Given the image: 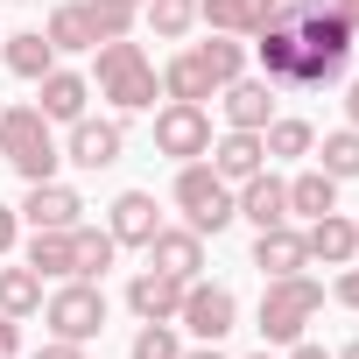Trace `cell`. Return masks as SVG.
Here are the masks:
<instances>
[{"instance_id": "28", "label": "cell", "mask_w": 359, "mask_h": 359, "mask_svg": "<svg viewBox=\"0 0 359 359\" xmlns=\"http://www.w3.org/2000/svg\"><path fill=\"white\" fill-rule=\"evenodd\" d=\"M317 169L331 176V184H352V176H359V127H338V134H324V148H317Z\"/></svg>"}, {"instance_id": "27", "label": "cell", "mask_w": 359, "mask_h": 359, "mask_svg": "<svg viewBox=\"0 0 359 359\" xmlns=\"http://www.w3.org/2000/svg\"><path fill=\"white\" fill-rule=\"evenodd\" d=\"M43 282H71V233H29V254H22Z\"/></svg>"}, {"instance_id": "17", "label": "cell", "mask_w": 359, "mask_h": 359, "mask_svg": "<svg viewBox=\"0 0 359 359\" xmlns=\"http://www.w3.org/2000/svg\"><path fill=\"white\" fill-rule=\"evenodd\" d=\"M226 184H247L254 169H268V148H261V134H247V127H226L219 141H212V155H205Z\"/></svg>"}, {"instance_id": "34", "label": "cell", "mask_w": 359, "mask_h": 359, "mask_svg": "<svg viewBox=\"0 0 359 359\" xmlns=\"http://www.w3.org/2000/svg\"><path fill=\"white\" fill-rule=\"evenodd\" d=\"M345 310H359V261H345V275H338V289H331Z\"/></svg>"}, {"instance_id": "18", "label": "cell", "mask_w": 359, "mask_h": 359, "mask_svg": "<svg viewBox=\"0 0 359 359\" xmlns=\"http://www.w3.org/2000/svg\"><path fill=\"white\" fill-rule=\"evenodd\" d=\"M268 120H275V85L240 71V78L226 85V127H247V134H261Z\"/></svg>"}, {"instance_id": "41", "label": "cell", "mask_w": 359, "mask_h": 359, "mask_svg": "<svg viewBox=\"0 0 359 359\" xmlns=\"http://www.w3.org/2000/svg\"><path fill=\"white\" fill-rule=\"evenodd\" d=\"M184 359H226V352H219V345H198V352H184Z\"/></svg>"}, {"instance_id": "33", "label": "cell", "mask_w": 359, "mask_h": 359, "mask_svg": "<svg viewBox=\"0 0 359 359\" xmlns=\"http://www.w3.org/2000/svg\"><path fill=\"white\" fill-rule=\"evenodd\" d=\"M127 359H184V338H176V324H141Z\"/></svg>"}, {"instance_id": "10", "label": "cell", "mask_w": 359, "mask_h": 359, "mask_svg": "<svg viewBox=\"0 0 359 359\" xmlns=\"http://www.w3.org/2000/svg\"><path fill=\"white\" fill-rule=\"evenodd\" d=\"M22 219H29V233H71V226H85V198L50 176V184H29Z\"/></svg>"}, {"instance_id": "11", "label": "cell", "mask_w": 359, "mask_h": 359, "mask_svg": "<svg viewBox=\"0 0 359 359\" xmlns=\"http://www.w3.org/2000/svg\"><path fill=\"white\" fill-rule=\"evenodd\" d=\"M233 212H240L254 233L289 226V184H282V176H268V169H254L247 184H233Z\"/></svg>"}, {"instance_id": "46", "label": "cell", "mask_w": 359, "mask_h": 359, "mask_svg": "<svg viewBox=\"0 0 359 359\" xmlns=\"http://www.w3.org/2000/svg\"><path fill=\"white\" fill-rule=\"evenodd\" d=\"M352 226H359V219H352Z\"/></svg>"}, {"instance_id": "20", "label": "cell", "mask_w": 359, "mask_h": 359, "mask_svg": "<svg viewBox=\"0 0 359 359\" xmlns=\"http://www.w3.org/2000/svg\"><path fill=\"white\" fill-rule=\"evenodd\" d=\"M219 92V78H212V64H205V50L191 43L184 57H169L162 64V99H191V106H205Z\"/></svg>"}, {"instance_id": "45", "label": "cell", "mask_w": 359, "mask_h": 359, "mask_svg": "<svg viewBox=\"0 0 359 359\" xmlns=\"http://www.w3.org/2000/svg\"><path fill=\"white\" fill-rule=\"evenodd\" d=\"M134 8H141V0H134Z\"/></svg>"}, {"instance_id": "36", "label": "cell", "mask_w": 359, "mask_h": 359, "mask_svg": "<svg viewBox=\"0 0 359 359\" xmlns=\"http://www.w3.org/2000/svg\"><path fill=\"white\" fill-rule=\"evenodd\" d=\"M36 359H85V345L78 338H50V345H36Z\"/></svg>"}, {"instance_id": "26", "label": "cell", "mask_w": 359, "mask_h": 359, "mask_svg": "<svg viewBox=\"0 0 359 359\" xmlns=\"http://www.w3.org/2000/svg\"><path fill=\"white\" fill-rule=\"evenodd\" d=\"M43 310V275L22 261V268H0V317H36Z\"/></svg>"}, {"instance_id": "19", "label": "cell", "mask_w": 359, "mask_h": 359, "mask_svg": "<svg viewBox=\"0 0 359 359\" xmlns=\"http://www.w3.org/2000/svg\"><path fill=\"white\" fill-rule=\"evenodd\" d=\"M120 247H148L162 233V212H155V191H120L113 198V226H106Z\"/></svg>"}, {"instance_id": "38", "label": "cell", "mask_w": 359, "mask_h": 359, "mask_svg": "<svg viewBox=\"0 0 359 359\" xmlns=\"http://www.w3.org/2000/svg\"><path fill=\"white\" fill-rule=\"evenodd\" d=\"M331 15H338V22H345V29L359 36V0H331Z\"/></svg>"}, {"instance_id": "1", "label": "cell", "mask_w": 359, "mask_h": 359, "mask_svg": "<svg viewBox=\"0 0 359 359\" xmlns=\"http://www.w3.org/2000/svg\"><path fill=\"white\" fill-rule=\"evenodd\" d=\"M345 64H352V29L310 0L296 15V78H289V92H324V85L345 78Z\"/></svg>"}, {"instance_id": "2", "label": "cell", "mask_w": 359, "mask_h": 359, "mask_svg": "<svg viewBox=\"0 0 359 359\" xmlns=\"http://www.w3.org/2000/svg\"><path fill=\"white\" fill-rule=\"evenodd\" d=\"M155 92H162V78H155V64L134 36L99 43V99H113V113H148Z\"/></svg>"}, {"instance_id": "40", "label": "cell", "mask_w": 359, "mask_h": 359, "mask_svg": "<svg viewBox=\"0 0 359 359\" xmlns=\"http://www.w3.org/2000/svg\"><path fill=\"white\" fill-rule=\"evenodd\" d=\"M345 120H352V127H359V78H352V85H345Z\"/></svg>"}, {"instance_id": "43", "label": "cell", "mask_w": 359, "mask_h": 359, "mask_svg": "<svg viewBox=\"0 0 359 359\" xmlns=\"http://www.w3.org/2000/svg\"><path fill=\"white\" fill-rule=\"evenodd\" d=\"M331 359H359V338H352V345H345V352H331Z\"/></svg>"}, {"instance_id": "32", "label": "cell", "mask_w": 359, "mask_h": 359, "mask_svg": "<svg viewBox=\"0 0 359 359\" xmlns=\"http://www.w3.org/2000/svg\"><path fill=\"white\" fill-rule=\"evenodd\" d=\"M198 50H205V64H212L219 92H226V85L247 71V43H240V36H219V29H212V43H198Z\"/></svg>"}, {"instance_id": "6", "label": "cell", "mask_w": 359, "mask_h": 359, "mask_svg": "<svg viewBox=\"0 0 359 359\" xmlns=\"http://www.w3.org/2000/svg\"><path fill=\"white\" fill-rule=\"evenodd\" d=\"M240 324V296L226 282H184V310H176V331H191L198 345H219Z\"/></svg>"}, {"instance_id": "22", "label": "cell", "mask_w": 359, "mask_h": 359, "mask_svg": "<svg viewBox=\"0 0 359 359\" xmlns=\"http://www.w3.org/2000/svg\"><path fill=\"white\" fill-rule=\"evenodd\" d=\"M254 57H261L268 85H289V78H296V22H268V29H254Z\"/></svg>"}, {"instance_id": "21", "label": "cell", "mask_w": 359, "mask_h": 359, "mask_svg": "<svg viewBox=\"0 0 359 359\" xmlns=\"http://www.w3.org/2000/svg\"><path fill=\"white\" fill-rule=\"evenodd\" d=\"M0 57H8V71H15V78H29V85L57 71V50H50V36H43V29H22V36H0Z\"/></svg>"}, {"instance_id": "3", "label": "cell", "mask_w": 359, "mask_h": 359, "mask_svg": "<svg viewBox=\"0 0 359 359\" xmlns=\"http://www.w3.org/2000/svg\"><path fill=\"white\" fill-rule=\"evenodd\" d=\"M0 155H8V169H22L29 184H50L57 162H64V148H57V134H50V120L36 106H0Z\"/></svg>"}, {"instance_id": "4", "label": "cell", "mask_w": 359, "mask_h": 359, "mask_svg": "<svg viewBox=\"0 0 359 359\" xmlns=\"http://www.w3.org/2000/svg\"><path fill=\"white\" fill-rule=\"evenodd\" d=\"M324 310V289L310 282V275H275L268 289H261V345H296L303 331H310V317Z\"/></svg>"}, {"instance_id": "12", "label": "cell", "mask_w": 359, "mask_h": 359, "mask_svg": "<svg viewBox=\"0 0 359 359\" xmlns=\"http://www.w3.org/2000/svg\"><path fill=\"white\" fill-rule=\"evenodd\" d=\"M141 254H148V268H162L176 282H198L205 275V233H191V226H162Z\"/></svg>"}, {"instance_id": "29", "label": "cell", "mask_w": 359, "mask_h": 359, "mask_svg": "<svg viewBox=\"0 0 359 359\" xmlns=\"http://www.w3.org/2000/svg\"><path fill=\"white\" fill-rule=\"evenodd\" d=\"M78 8H85V22H92V36H99V43L134 36V22H141V8H134V0H78Z\"/></svg>"}, {"instance_id": "13", "label": "cell", "mask_w": 359, "mask_h": 359, "mask_svg": "<svg viewBox=\"0 0 359 359\" xmlns=\"http://www.w3.org/2000/svg\"><path fill=\"white\" fill-rule=\"evenodd\" d=\"M127 310H134L141 324H176V310H184V282L162 275V268H141V275L127 282Z\"/></svg>"}, {"instance_id": "23", "label": "cell", "mask_w": 359, "mask_h": 359, "mask_svg": "<svg viewBox=\"0 0 359 359\" xmlns=\"http://www.w3.org/2000/svg\"><path fill=\"white\" fill-rule=\"evenodd\" d=\"M113 254H120L113 233H99V226H71V275H78V282H99V275L113 268Z\"/></svg>"}, {"instance_id": "37", "label": "cell", "mask_w": 359, "mask_h": 359, "mask_svg": "<svg viewBox=\"0 0 359 359\" xmlns=\"http://www.w3.org/2000/svg\"><path fill=\"white\" fill-rule=\"evenodd\" d=\"M15 345H22V317H0V359H15Z\"/></svg>"}, {"instance_id": "8", "label": "cell", "mask_w": 359, "mask_h": 359, "mask_svg": "<svg viewBox=\"0 0 359 359\" xmlns=\"http://www.w3.org/2000/svg\"><path fill=\"white\" fill-rule=\"evenodd\" d=\"M155 155H169V162H205V155H212V113L191 106V99H169V106L155 113Z\"/></svg>"}, {"instance_id": "44", "label": "cell", "mask_w": 359, "mask_h": 359, "mask_svg": "<svg viewBox=\"0 0 359 359\" xmlns=\"http://www.w3.org/2000/svg\"><path fill=\"white\" fill-rule=\"evenodd\" d=\"M289 8H310V0H289Z\"/></svg>"}, {"instance_id": "25", "label": "cell", "mask_w": 359, "mask_h": 359, "mask_svg": "<svg viewBox=\"0 0 359 359\" xmlns=\"http://www.w3.org/2000/svg\"><path fill=\"white\" fill-rule=\"evenodd\" d=\"M43 36H50V50H57V57H78V50H99V36H92V22H85V8H78V0H71V8H50Z\"/></svg>"}, {"instance_id": "35", "label": "cell", "mask_w": 359, "mask_h": 359, "mask_svg": "<svg viewBox=\"0 0 359 359\" xmlns=\"http://www.w3.org/2000/svg\"><path fill=\"white\" fill-rule=\"evenodd\" d=\"M15 240H22V212L0 205V254H15Z\"/></svg>"}, {"instance_id": "15", "label": "cell", "mask_w": 359, "mask_h": 359, "mask_svg": "<svg viewBox=\"0 0 359 359\" xmlns=\"http://www.w3.org/2000/svg\"><path fill=\"white\" fill-rule=\"evenodd\" d=\"M303 247H310V261L345 268V261H359V226H352L345 212H324V219H310V226H303Z\"/></svg>"}, {"instance_id": "14", "label": "cell", "mask_w": 359, "mask_h": 359, "mask_svg": "<svg viewBox=\"0 0 359 359\" xmlns=\"http://www.w3.org/2000/svg\"><path fill=\"white\" fill-rule=\"evenodd\" d=\"M85 99H92V78H85V71H64V64H57L50 78H36V113H43L50 127H57V120H64V127L85 120Z\"/></svg>"}, {"instance_id": "7", "label": "cell", "mask_w": 359, "mask_h": 359, "mask_svg": "<svg viewBox=\"0 0 359 359\" xmlns=\"http://www.w3.org/2000/svg\"><path fill=\"white\" fill-rule=\"evenodd\" d=\"M43 317H50V338H78V345H85V338H99V331H106V289L71 275V282L43 303Z\"/></svg>"}, {"instance_id": "31", "label": "cell", "mask_w": 359, "mask_h": 359, "mask_svg": "<svg viewBox=\"0 0 359 359\" xmlns=\"http://www.w3.org/2000/svg\"><path fill=\"white\" fill-rule=\"evenodd\" d=\"M261 148H268V162H275V155H310V148H317V127H310V120H268V127H261Z\"/></svg>"}, {"instance_id": "16", "label": "cell", "mask_w": 359, "mask_h": 359, "mask_svg": "<svg viewBox=\"0 0 359 359\" xmlns=\"http://www.w3.org/2000/svg\"><path fill=\"white\" fill-rule=\"evenodd\" d=\"M254 268H261V282H275V275H303V268H310L303 233H296V226H268V233H254Z\"/></svg>"}, {"instance_id": "24", "label": "cell", "mask_w": 359, "mask_h": 359, "mask_svg": "<svg viewBox=\"0 0 359 359\" xmlns=\"http://www.w3.org/2000/svg\"><path fill=\"white\" fill-rule=\"evenodd\" d=\"M324 212H338V184H331V176L324 169H303L296 176V184H289V219H324Z\"/></svg>"}, {"instance_id": "30", "label": "cell", "mask_w": 359, "mask_h": 359, "mask_svg": "<svg viewBox=\"0 0 359 359\" xmlns=\"http://www.w3.org/2000/svg\"><path fill=\"white\" fill-rule=\"evenodd\" d=\"M141 15H148V29H155L162 43H176V36H191L198 0H141Z\"/></svg>"}, {"instance_id": "42", "label": "cell", "mask_w": 359, "mask_h": 359, "mask_svg": "<svg viewBox=\"0 0 359 359\" xmlns=\"http://www.w3.org/2000/svg\"><path fill=\"white\" fill-rule=\"evenodd\" d=\"M247 359H282V352H275V345H261V352H247Z\"/></svg>"}, {"instance_id": "5", "label": "cell", "mask_w": 359, "mask_h": 359, "mask_svg": "<svg viewBox=\"0 0 359 359\" xmlns=\"http://www.w3.org/2000/svg\"><path fill=\"white\" fill-rule=\"evenodd\" d=\"M176 212H184L191 233H226L240 212H233V184L212 169V162H184L176 169Z\"/></svg>"}, {"instance_id": "9", "label": "cell", "mask_w": 359, "mask_h": 359, "mask_svg": "<svg viewBox=\"0 0 359 359\" xmlns=\"http://www.w3.org/2000/svg\"><path fill=\"white\" fill-rule=\"evenodd\" d=\"M120 155H127V127H120V120H92V113L71 120V134H64V162H78V169L99 176V169H113Z\"/></svg>"}, {"instance_id": "39", "label": "cell", "mask_w": 359, "mask_h": 359, "mask_svg": "<svg viewBox=\"0 0 359 359\" xmlns=\"http://www.w3.org/2000/svg\"><path fill=\"white\" fill-rule=\"evenodd\" d=\"M282 359H331V352H324V345H310V338H296V345H289Z\"/></svg>"}]
</instances>
